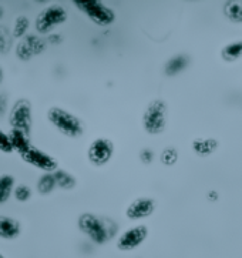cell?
<instances>
[{
  "label": "cell",
  "instance_id": "obj_1",
  "mask_svg": "<svg viewBox=\"0 0 242 258\" xmlns=\"http://www.w3.org/2000/svg\"><path fill=\"white\" fill-rule=\"evenodd\" d=\"M46 118L57 133L67 139H78L84 134V123L82 118L61 106L49 107Z\"/></svg>",
  "mask_w": 242,
  "mask_h": 258
},
{
  "label": "cell",
  "instance_id": "obj_2",
  "mask_svg": "<svg viewBox=\"0 0 242 258\" xmlns=\"http://www.w3.org/2000/svg\"><path fill=\"white\" fill-rule=\"evenodd\" d=\"M142 130L150 136H159L167 127V103L161 99L150 101L141 116Z\"/></svg>",
  "mask_w": 242,
  "mask_h": 258
},
{
  "label": "cell",
  "instance_id": "obj_3",
  "mask_svg": "<svg viewBox=\"0 0 242 258\" xmlns=\"http://www.w3.org/2000/svg\"><path fill=\"white\" fill-rule=\"evenodd\" d=\"M71 3L94 25L109 27L116 22V12L103 0H71Z\"/></svg>",
  "mask_w": 242,
  "mask_h": 258
},
{
  "label": "cell",
  "instance_id": "obj_4",
  "mask_svg": "<svg viewBox=\"0 0 242 258\" xmlns=\"http://www.w3.org/2000/svg\"><path fill=\"white\" fill-rule=\"evenodd\" d=\"M8 123L10 128L22 130L29 136H32L33 128V108L32 103L22 97L17 99L8 111Z\"/></svg>",
  "mask_w": 242,
  "mask_h": 258
},
{
  "label": "cell",
  "instance_id": "obj_5",
  "mask_svg": "<svg viewBox=\"0 0 242 258\" xmlns=\"http://www.w3.org/2000/svg\"><path fill=\"white\" fill-rule=\"evenodd\" d=\"M67 19V10L61 5H49L37 15L34 20V29L39 34H50L54 29L64 25Z\"/></svg>",
  "mask_w": 242,
  "mask_h": 258
},
{
  "label": "cell",
  "instance_id": "obj_6",
  "mask_svg": "<svg viewBox=\"0 0 242 258\" xmlns=\"http://www.w3.org/2000/svg\"><path fill=\"white\" fill-rule=\"evenodd\" d=\"M116 153V146L114 143L110 140L109 137H96L94 140L90 142L87 151H86V157L89 164L96 168L107 166L110 161L114 157Z\"/></svg>",
  "mask_w": 242,
  "mask_h": 258
},
{
  "label": "cell",
  "instance_id": "obj_7",
  "mask_svg": "<svg viewBox=\"0 0 242 258\" xmlns=\"http://www.w3.org/2000/svg\"><path fill=\"white\" fill-rule=\"evenodd\" d=\"M77 225H78V230L94 244L103 245L109 241V228L106 227L100 217H97L96 214L83 213L78 217Z\"/></svg>",
  "mask_w": 242,
  "mask_h": 258
},
{
  "label": "cell",
  "instance_id": "obj_8",
  "mask_svg": "<svg viewBox=\"0 0 242 258\" xmlns=\"http://www.w3.org/2000/svg\"><path fill=\"white\" fill-rule=\"evenodd\" d=\"M20 160L27 164V166L33 167L36 170L42 171V173H53L54 170L59 168V161L57 158L53 157L50 153L42 150L40 147L32 144L25 153H22Z\"/></svg>",
  "mask_w": 242,
  "mask_h": 258
},
{
  "label": "cell",
  "instance_id": "obj_9",
  "mask_svg": "<svg viewBox=\"0 0 242 258\" xmlns=\"http://www.w3.org/2000/svg\"><path fill=\"white\" fill-rule=\"evenodd\" d=\"M148 237V227L144 224H137L127 228L125 231L121 233V235L117 238V248L123 252H131L141 247L144 241Z\"/></svg>",
  "mask_w": 242,
  "mask_h": 258
},
{
  "label": "cell",
  "instance_id": "obj_10",
  "mask_svg": "<svg viewBox=\"0 0 242 258\" xmlns=\"http://www.w3.org/2000/svg\"><path fill=\"white\" fill-rule=\"evenodd\" d=\"M46 47H47V42H44L39 36L26 34L16 44L15 53L20 61H30L34 56L42 54L46 50Z\"/></svg>",
  "mask_w": 242,
  "mask_h": 258
},
{
  "label": "cell",
  "instance_id": "obj_11",
  "mask_svg": "<svg viewBox=\"0 0 242 258\" xmlns=\"http://www.w3.org/2000/svg\"><path fill=\"white\" fill-rule=\"evenodd\" d=\"M157 203L151 197H137L125 208V217L130 221H140L154 214Z\"/></svg>",
  "mask_w": 242,
  "mask_h": 258
},
{
  "label": "cell",
  "instance_id": "obj_12",
  "mask_svg": "<svg viewBox=\"0 0 242 258\" xmlns=\"http://www.w3.org/2000/svg\"><path fill=\"white\" fill-rule=\"evenodd\" d=\"M22 233V225L16 218L9 216H0V238L13 241Z\"/></svg>",
  "mask_w": 242,
  "mask_h": 258
},
{
  "label": "cell",
  "instance_id": "obj_13",
  "mask_svg": "<svg viewBox=\"0 0 242 258\" xmlns=\"http://www.w3.org/2000/svg\"><path fill=\"white\" fill-rule=\"evenodd\" d=\"M219 147V143L214 137H197L191 143L192 151L200 157H208L214 154Z\"/></svg>",
  "mask_w": 242,
  "mask_h": 258
},
{
  "label": "cell",
  "instance_id": "obj_14",
  "mask_svg": "<svg viewBox=\"0 0 242 258\" xmlns=\"http://www.w3.org/2000/svg\"><path fill=\"white\" fill-rule=\"evenodd\" d=\"M9 140L13 147V153H17L19 156L22 153H25L33 143H32V136H29L22 130H16V128H10L8 132Z\"/></svg>",
  "mask_w": 242,
  "mask_h": 258
},
{
  "label": "cell",
  "instance_id": "obj_15",
  "mask_svg": "<svg viewBox=\"0 0 242 258\" xmlns=\"http://www.w3.org/2000/svg\"><path fill=\"white\" fill-rule=\"evenodd\" d=\"M188 66H190V57L187 54H176L167 60L164 66V73L168 77H174L185 72Z\"/></svg>",
  "mask_w": 242,
  "mask_h": 258
},
{
  "label": "cell",
  "instance_id": "obj_16",
  "mask_svg": "<svg viewBox=\"0 0 242 258\" xmlns=\"http://www.w3.org/2000/svg\"><path fill=\"white\" fill-rule=\"evenodd\" d=\"M53 175L56 178V184H57V188L60 190H64V191H71L74 190L75 185H77V178L71 173H68L64 168H57L53 171Z\"/></svg>",
  "mask_w": 242,
  "mask_h": 258
},
{
  "label": "cell",
  "instance_id": "obj_17",
  "mask_svg": "<svg viewBox=\"0 0 242 258\" xmlns=\"http://www.w3.org/2000/svg\"><path fill=\"white\" fill-rule=\"evenodd\" d=\"M221 56L226 63H235L242 58V40L226 43L221 50Z\"/></svg>",
  "mask_w": 242,
  "mask_h": 258
},
{
  "label": "cell",
  "instance_id": "obj_18",
  "mask_svg": "<svg viewBox=\"0 0 242 258\" xmlns=\"http://www.w3.org/2000/svg\"><path fill=\"white\" fill-rule=\"evenodd\" d=\"M57 188V184H56V178L53 173H43L39 178H37V183H36V190L40 196H49L51 192Z\"/></svg>",
  "mask_w": 242,
  "mask_h": 258
},
{
  "label": "cell",
  "instance_id": "obj_19",
  "mask_svg": "<svg viewBox=\"0 0 242 258\" xmlns=\"http://www.w3.org/2000/svg\"><path fill=\"white\" fill-rule=\"evenodd\" d=\"M16 185L15 177L10 174H2L0 175V206L5 204L6 201L12 197L13 188Z\"/></svg>",
  "mask_w": 242,
  "mask_h": 258
},
{
  "label": "cell",
  "instance_id": "obj_20",
  "mask_svg": "<svg viewBox=\"0 0 242 258\" xmlns=\"http://www.w3.org/2000/svg\"><path fill=\"white\" fill-rule=\"evenodd\" d=\"M29 27H30V20L27 16H17L13 22V27H12V36L20 40L22 37H25L27 32H29Z\"/></svg>",
  "mask_w": 242,
  "mask_h": 258
},
{
  "label": "cell",
  "instance_id": "obj_21",
  "mask_svg": "<svg viewBox=\"0 0 242 258\" xmlns=\"http://www.w3.org/2000/svg\"><path fill=\"white\" fill-rule=\"evenodd\" d=\"M159 161L161 164L166 167L176 166L178 161V150L173 146H168L166 149H163L159 153Z\"/></svg>",
  "mask_w": 242,
  "mask_h": 258
},
{
  "label": "cell",
  "instance_id": "obj_22",
  "mask_svg": "<svg viewBox=\"0 0 242 258\" xmlns=\"http://www.w3.org/2000/svg\"><path fill=\"white\" fill-rule=\"evenodd\" d=\"M32 188L27 185V184H16L15 185V188H13V197H15V200L19 201V203H26V201H29L32 199Z\"/></svg>",
  "mask_w": 242,
  "mask_h": 258
},
{
  "label": "cell",
  "instance_id": "obj_23",
  "mask_svg": "<svg viewBox=\"0 0 242 258\" xmlns=\"http://www.w3.org/2000/svg\"><path fill=\"white\" fill-rule=\"evenodd\" d=\"M0 153H3V154H12L13 153V147H12L10 140H9L8 132L2 130V128H0Z\"/></svg>",
  "mask_w": 242,
  "mask_h": 258
},
{
  "label": "cell",
  "instance_id": "obj_24",
  "mask_svg": "<svg viewBox=\"0 0 242 258\" xmlns=\"http://www.w3.org/2000/svg\"><path fill=\"white\" fill-rule=\"evenodd\" d=\"M228 16H231L236 22H242V6L239 3H235L228 8Z\"/></svg>",
  "mask_w": 242,
  "mask_h": 258
},
{
  "label": "cell",
  "instance_id": "obj_25",
  "mask_svg": "<svg viewBox=\"0 0 242 258\" xmlns=\"http://www.w3.org/2000/svg\"><path fill=\"white\" fill-rule=\"evenodd\" d=\"M140 160H141L142 164H151L152 161H154V158H155V154H154V151L151 150V149H142L140 151Z\"/></svg>",
  "mask_w": 242,
  "mask_h": 258
},
{
  "label": "cell",
  "instance_id": "obj_26",
  "mask_svg": "<svg viewBox=\"0 0 242 258\" xmlns=\"http://www.w3.org/2000/svg\"><path fill=\"white\" fill-rule=\"evenodd\" d=\"M9 49V37L6 30L0 27V53H6Z\"/></svg>",
  "mask_w": 242,
  "mask_h": 258
},
{
  "label": "cell",
  "instance_id": "obj_27",
  "mask_svg": "<svg viewBox=\"0 0 242 258\" xmlns=\"http://www.w3.org/2000/svg\"><path fill=\"white\" fill-rule=\"evenodd\" d=\"M9 111L8 96L5 93H0V118Z\"/></svg>",
  "mask_w": 242,
  "mask_h": 258
},
{
  "label": "cell",
  "instance_id": "obj_28",
  "mask_svg": "<svg viewBox=\"0 0 242 258\" xmlns=\"http://www.w3.org/2000/svg\"><path fill=\"white\" fill-rule=\"evenodd\" d=\"M3 82H5V70H3V67L0 66V87H2Z\"/></svg>",
  "mask_w": 242,
  "mask_h": 258
},
{
  "label": "cell",
  "instance_id": "obj_29",
  "mask_svg": "<svg viewBox=\"0 0 242 258\" xmlns=\"http://www.w3.org/2000/svg\"><path fill=\"white\" fill-rule=\"evenodd\" d=\"M34 2H37V3H47V2H50V0H34Z\"/></svg>",
  "mask_w": 242,
  "mask_h": 258
},
{
  "label": "cell",
  "instance_id": "obj_30",
  "mask_svg": "<svg viewBox=\"0 0 242 258\" xmlns=\"http://www.w3.org/2000/svg\"><path fill=\"white\" fill-rule=\"evenodd\" d=\"M3 13H5V12H3V8H2V6H0V19H2V17H3Z\"/></svg>",
  "mask_w": 242,
  "mask_h": 258
},
{
  "label": "cell",
  "instance_id": "obj_31",
  "mask_svg": "<svg viewBox=\"0 0 242 258\" xmlns=\"http://www.w3.org/2000/svg\"><path fill=\"white\" fill-rule=\"evenodd\" d=\"M0 258H6V257H5V255H3V254L0 252Z\"/></svg>",
  "mask_w": 242,
  "mask_h": 258
}]
</instances>
